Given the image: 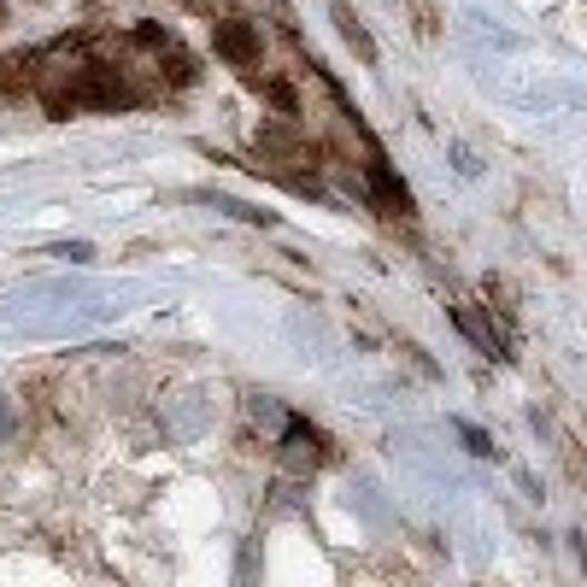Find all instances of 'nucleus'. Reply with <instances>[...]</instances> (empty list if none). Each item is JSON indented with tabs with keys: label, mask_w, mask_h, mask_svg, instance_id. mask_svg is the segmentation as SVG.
Returning a JSON list of instances; mask_svg holds the SVG:
<instances>
[{
	"label": "nucleus",
	"mask_w": 587,
	"mask_h": 587,
	"mask_svg": "<svg viewBox=\"0 0 587 587\" xmlns=\"http://www.w3.org/2000/svg\"><path fill=\"white\" fill-rule=\"evenodd\" d=\"M452 429H458V440H465V447H470L476 458H494V440H488V435H481L476 424H452Z\"/></svg>",
	"instance_id": "nucleus-5"
},
{
	"label": "nucleus",
	"mask_w": 587,
	"mask_h": 587,
	"mask_svg": "<svg viewBox=\"0 0 587 587\" xmlns=\"http://www.w3.org/2000/svg\"><path fill=\"white\" fill-rule=\"evenodd\" d=\"M452 159H458V171H465V177H476V171H481V165H476V153H470V147H452Z\"/></svg>",
	"instance_id": "nucleus-6"
},
{
	"label": "nucleus",
	"mask_w": 587,
	"mask_h": 587,
	"mask_svg": "<svg viewBox=\"0 0 587 587\" xmlns=\"http://www.w3.org/2000/svg\"><path fill=\"white\" fill-rule=\"evenodd\" d=\"M212 53L223 59V66H259V24H247V18H223V24H212Z\"/></svg>",
	"instance_id": "nucleus-2"
},
{
	"label": "nucleus",
	"mask_w": 587,
	"mask_h": 587,
	"mask_svg": "<svg viewBox=\"0 0 587 587\" xmlns=\"http://www.w3.org/2000/svg\"><path fill=\"white\" fill-rule=\"evenodd\" d=\"M12 429V411H7V400H0V435H7Z\"/></svg>",
	"instance_id": "nucleus-7"
},
{
	"label": "nucleus",
	"mask_w": 587,
	"mask_h": 587,
	"mask_svg": "<svg viewBox=\"0 0 587 587\" xmlns=\"http://www.w3.org/2000/svg\"><path fill=\"white\" fill-rule=\"evenodd\" d=\"M282 465L288 470H318V465H329V435L318 424H306L300 411H282Z\"/></svg>",
	"instance_id": "nucleus-1"
},
{
	"label": "nucleus",
	"mask_w": 587,
	"mask_h": 587,
	"mask_svg": "<svg viewBox=\"0 0 587 587\" xmlns=\"http://www.w3.org/2000/svg\"><path fill=\"white\" fill-rule=\"evenodd\" d=\"M335 30H341V41H347V48L365 59V66H376V41L365 36V24L352 18V7H341V0H335Z\"/></svg>",
	"instance_id": "nucleus-4"
},
{
	"label": "nucleus",
	"mask_w": 587,
	"mask_h": 587,
	"mask_svg": "<svg viewBox=\"0 0 587 587\" xmlns=\"http://www.w3.org/2000/svg\"><path fill=\"white\" fill-rule=\"evenodd\" d=\"M370 195H376V206H382L388 218H411V188L388 171L382 153H370Z\"/></svg>",
	"instance_id": "nucleus-3"
},
{
	"label": "nucleus",
	"mask_w": 587,
	"mask_h": 587,
	"mask_svg": "<svg viewBox=\"0 0 587 587\" xmlns=\"http://www.w3.org/2000/svg\"><path fill=\"white\" fill-rule=\"evenodd\" d=\"M576 558H581V570H587V540L576 535Z\"/></svg>",
	"instance_id": "nucleus-8"
}]
</instances>
